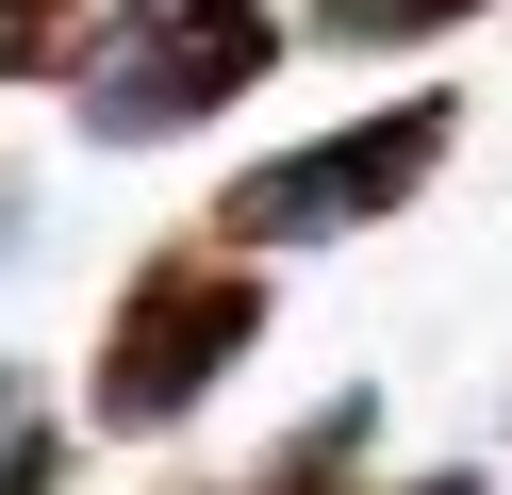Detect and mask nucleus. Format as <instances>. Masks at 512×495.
<instances>
[{"label": "nucleus", "mask_w": 512, "mask_h": 495, "mask_svg": "<svg viewBox=\"0 0 512 495\" xmlns=\"http://www.w3.org/2000/svg\"><path fill=\"white\" fill-rule=\"evenodd\" d=\"M248 347H265V281H248V248H149L133 281H116V314H100L83 413L149 446V429H182Z\"/></svg>", "instance_id": "nucleus-1"}, {"label": "nucleus", "mask_w": 512, "mask_h": 495, "mask_svg": "<svg viewBox=\"0 0 512 495\" xmlns=\"http://www.w3.org/2000/svg\"><path fill=\"white\" fill-rule=\"evenodd\" d=\"M265 66H281V0H116L67 83H83V132L100 149H166V132L232 116Z\"/></svg>", "instance_id": "nucleus-2"}, {"label": "nucleus", "mask_w": 512, "mask_h": 495, "mask_svg": "<svg viewBox=\"0 0 512 495\" xmlns=\"http://www.w3.org/2000/svg\"><path fill=\"white\" fill-rule=\"evenodd\" d=\"M446 132H463V99H380V116L314 132V149H265L232 198H215V248H331V231H380L446 165Z\"/></svg>", "instance_id": "nucleus-3"}, {"label": "nucleus", "mask_w": 512, "mask_h": 495, "mask_svg": "<svg viewBox=\"0 0 512 495\" xmlns=\"http://www.w3.org/2000/svg\"><path fill=\"white\" fill-rule=\"evenodd\" d=\"M463 17H496V0H314V50H430V33H463Z\"/></svg>", "instance_id": "nucleus-4"}, {"label": "nucleus", "mask_w": 512, "mask_h": 495, "mask_svg": "<svg viewBox=\"0 0 512 495\" xmlns=\"http://www.w3.org/2000/svg\"><path fill=\"white\" fill-rule=\"evenodd\" d=\"M248 495H364V396H331V413H314V429H298V446H281Z\"/></svg>", "instance_id": "nucleus-5"}, {"label": "nucleus", "mask_w": 512, "mask_h": 495, "mask_svg": "<svg viewBox=\"0 0 512 495\" xmlns=\"http://www.w3.org/2000/svg\"><path fill=\"white\" fill-rule=\"evenodd\" d=\"M34 66H83V0H0V83Z\"/></svg>", "instance_id": "nucleus-6"}, {"label": "nucleus", "mask_w": 512, "mask_h": 495, "mask_svg": "<svg viewBox=\"0 0 512 495\" xmlns=\"http://www.w3.org/2000/svg\"><path fill=\"white\" fill-rule=\"evenodd\" d=\"M0 495H67V446L50 429H0Z\"/></svg>", "instance_id": "nucleus-7"}, {"label": "nucleus", "mask_w": 512, "mask_h": 495, "mask_svg": "<svg viewBox=\"0 0 512 495\" xmlns=\"http://www.w3.org/2000/svg\"><path fill=\"white\" fill-rule=\"evenodd\" d=\"M413 495H479V479H463V462H446V479H413Z\"/></svg>", "instance_id": "nucleus-8"}]
</instances>
